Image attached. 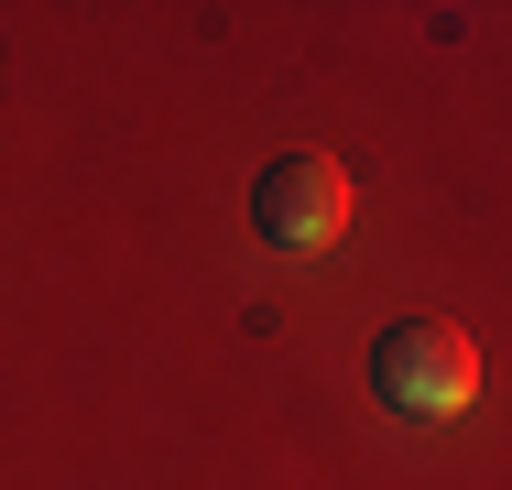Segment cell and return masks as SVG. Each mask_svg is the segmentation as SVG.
Listing matches in <instances>:
<instances>
[{
    "instance_id": "obj_1",
    "label": "cell",
    "mask_w": 512,
    "mask_h": 490,
    "mask_svg": "<svg viewBox=\"0 0 512 490\" xmlns=\"http://www.w3.org/2000/svg\"><path fill=\"white\" fill-rule=\"evenodd\" d=\"M371 392L414 414V425H458L469 403H480V349H469V327H447V316H393L382 338H371Z\"/></svg>"
},
{
    "instance_id": "obj_2",
    "label": "cell",
    "mask_w": 512,
    "mask_h": 490,
    "mask_svg": "<svg viewBox=\"0 0 512 490\" xmlns=\"http://www.w3.org/2000/svg\"><path fill=\"white\" fill-rule=\"evenodd\" d=\"M251 229H262L273 251H327V240L349 229V175H338L327 153H273L262 186H251Z\"/></svg>"
}]
</instances>
